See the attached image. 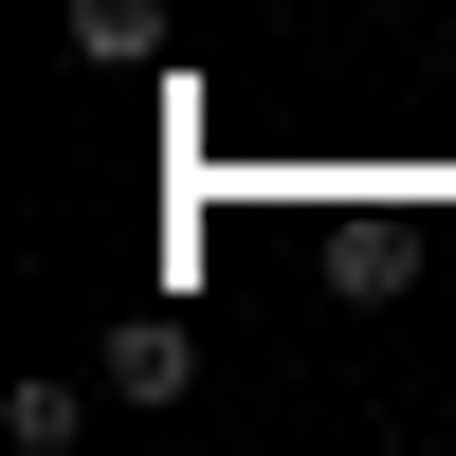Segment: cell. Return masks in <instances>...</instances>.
Here are the masks:
<instances>
[{
  "instance_id": "obj_1",
  "label": "cell",
  "mask_w": 456,
  "mask_h": 456,
  "mask_svg": "<svg viewBox=\"0 0 456 456\" xmlns=\"http://www.w3.org/2000/svg\"><path fill=\"white\" fill-rule=\"evenodd\" d=\"M183 384H201V347H183L165 311H128V329H110V402H183Z\"/></svg>"
}]
</instances>
